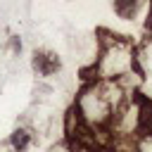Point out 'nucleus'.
I'll list each match as a JSON object with an SVG mask.
<instances>
[{"mask_svg":"<svg viewBox=\"0 0 152 152\" xmlns=\"http://www.w3.org/2000/svg\"><path fill=\"white\" fill-rule=\"evenodd\" d=\"M33 69H36L40 76H52V74L59 69V59H57L55 52L36 50V52H33Z\"/></svg>","mask_w":152,"mask_h":152,"instance_id":"nucleus-1","label":"nucleus"},{"mask_svg":"<svg viewBox=\"0 0 152 152\" xmlns=\"http://www.w3.org/2000/svg\"><path fill=\"white\" fill-rule=\"evenodd\" d=\"M31 142H33V133L28 128H14L10 133V147L14 152H26L31 147Z\"/></svg>","mask_w":152,"mask_h":152,"instance_id":"nucleus-2","label":"nucleus"}]
</instances>
